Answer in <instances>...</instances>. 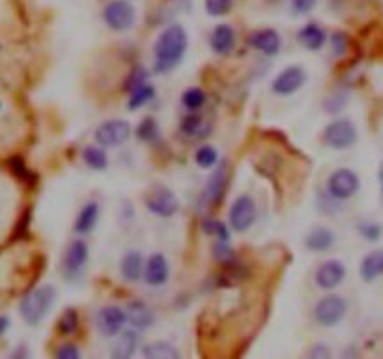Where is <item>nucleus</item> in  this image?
<instances>
[{"instance_id":"39448f33","label":"nucleus","mask_w":383,"mask_h":359,"mask_svg":"<svg viewBox=\"0 0 383 359\" xmlns=\"http://www.w3.org/2000/svg\"><path fill=\"white\" fill-rule=\"evenodd\" d=\"M324 140L329 148L346 150L357 142V130L350 120L339 118L325 128Z\"/></svg>"},{"instance_id":"2f4dec72","label":"nucleus","mask_w":383,"mask_h":359,"mask_svg":"<svg viewBox=\"0 0 383 359\" xmlns=\"http://www.w3.org/2000/svg\"><path fill=\"white\" fill-rule=\"evenodd\" d=\"M359 232L363 236L364 239H369V241H378L382 238V227L376 223H361L359 224Z\"/></svg>"},{"instance_id":"1a4fd4ad","label":"nucleus","mask_w":383,"mask_h":359,"mask_svg":"<svg viewBox=\"0 0 383 359\" xmlns=\"http://www.w3.org/2000/svg\"><path fill=\"white\" fill-rule=\"evenodd\" d=\"M305 80H307V73L301 66H288L275 77L271 90L277 95H290L298 92L305 85Z\"/></svg>"},{"instance_id":"f03ea898","label":"nucleus","mask_w":383,"mask_h":359,"mask_svg":"<svg viewBox=\"0 0 383 359\" xmlns=\"http://www.w3.org/2000/svg\"><path fill=\"white\" fill-rule=\"evenodd\" d=\"M56 292L51 284H43V286H38L32 292L21 299L19 311L21 316L25 320L26 324L38 326L41 320L47 316V313L51 311L53 303H55Z\"/></svg>"},{"instance_id":"7c9ffc66","label":"nucleus","mask_w":383,"mask_h":359,"mask_svg":"<svg viewBox=\"0 0 383 359\" xmlns=\"http://www.w3.org/2000/svg\"><path fill=\"white\" fill-rule=\"evenodd\" d=\"M204 6L211 17H223V15L230 14L234 0H204Z\"/></svg>"},{"instance_id":"393cba45","label":"nucleus","mask_w":383,"mask_h":359,"mask_svg":"<svg viewBox=\"0 0 383 359\" xmlns=\"http://www.w3.org/2000/svg\"><path fill=\"white\" fill-rule=\"evenodd\" d=\"M142 355L145 358H152V359H178L179 352L176 346H172L170 343H163V340H157V343L146 344L142 348Z\"/></svg>"},{"instance_id":"4c0bfd02","label":"nucleus","mask_w":383,"mask_h":359,"mask_svg":"<svg viewBox=\"0 0 383 359\" xmlns=\"http://www.w3.org/2000/svg\"><path fill=\"white\" fill-rule=\"evenodd\" d=\"M346 41H348V38L344 34H335L333 36V47H335V55L340 56L346 53Z\"/></svg>"},{"instance_id":"20e7f679","label":"nucleus","mask_w":383,"mask_h":359,"mask_svg":"<svg viewBox=\"0 0 383 359\" xmlns=\"http://www.w3.org/2000/svg\"><path fill=\"white\" fill-rule=\"evenodd\" d=\"M135 8L127 0H110L109 4L105 6L103 21L107 26L116 32H125L135 25Z\"/></svg>"},{"instance_id":"b1692460","label":"nucleus","mask_w":383,"mask_h":359,"mask_svg":"<svg viewBox=\"0 0 383 359\" xmlns=\"http://www.w3.org/2000/svg\"><path fill=\"white\" fill-rule=\"evenodd\" d=\"M137 344H139V335L135 333V331H124V333L120 335L115 348H112V358H131L135 354V350H137Z\"/></svg>"},{"instance_id":"9d476101","label":"nucleus","mask_w":383,"mask_h":359,"mask_svg":"<svg viewBox=\"0 0 383 359\" xmlns=\"http://www.w3.org/2000/svg\"><path fill=\"white\" fill-rule=\"evenodd\" d=\"M95 322H98L100 333H103L105 337H116L118 333H122V329L127 322V313L116 307V305H109V307H103L98 313Z\"/></svg>"},{"instance_id":"f8f14e48","label":"nucleus","mask_w":383,"mask_h":359,"mask_svg":"<svg viewBox=\"0 0 383 359\" xmlns=\"http://www.w3.org/2000/svg\"><path fill=\"white\" fill-rule=\"evenodd\" d=\"M344 277H346V266L340 260H327L316 269L314 281H316L320 288L333 290L342 283Z\"/></svg>"},{"instance_id":"a878e982","label":"nucleus","mask_w":383,"mask_h":359,"mask_svg":"<svg viewBox=\"0 0 383 359\" xmlns=\"http://www.w3.org/2000/svg\"><path fill=\"white\" fill-rule=\"evenodd\" d=\"M155 90L154 86L148 85V83H142V85L135 86L131 90V98H130V105H127V109L130 110H137L140 107H145L152 98H154Z\"/></svg>"},{"instance_id":"a211bd4d","label":"nucleus","mask_w":383,"mask_h":359,"mask_svg":"<svg viewBox=\"0 0 383 359\" xmlns=\"http://www.w3.org/2000/svg\"><path fill=\"white\" fill-rule=\"evenodd\" d=\"M120 271L127 283H137L145 275V264H142V256L139 251H130L125 254L120 264Z\"/></svg>"},{"instance_id":"79ce46f5","label":"nucleus","mask_w":383,"mask_h":359,"mask_svg":"<svg viewBox=\"0 0 383 359\" xmlns=\"http://www.w3.org/2000/svg\"><path fill=\"white\" fill-rule=\"evenodd\" d=\"M0 107H2V105H0Z\"/></svg>"},{"instance_id":"473e14b6","label":"nucleus","mask_w":383,"mask_h":359,"mask_svg":"<svg viewBox=\"0 0 383 359\" xmlns=\"http://www.w3.org/2000/svg\"><path fill=\"white\" fill-rule=\"evenodd\" d=\"M204 230L208 232V234L219 236V239L223 241V244L229 241V230H226V227H224L223 223H219V221H206Z\"/></svg>"},{"instance_id":"9b49d317","label":"nucleus","mask_w":383,"mask_h":359,"mask_svg":"<svg viewBox=\"0 0 383 359\" xmlns=\"http://www.w3.org/2000/svg\"><path fill=\"white\" fill-rule=\"evenodd\" d=\"M146 206L152 214L159 215V217H172L178 214L179 200L176 194L169 189H157L146 197Z\"/></svg>"},{"instance_id":"f257e3e1","label":"nucleus","mask_w":383,"mask_h":359,"mask_svg":"<svg viewBox=\"0 0 383 359\" xmlns=\"http://www.w3.org/2000/svg\"><path fill=\"white\" fill-rule=\"evenodd\" d=\"M187 51V32L184 26L170 25L163 30L155 43V71L167 73L174 70Z\"/></svg>"},{"instance_id":"6ab92c4d","label":"nucleus","mask_w":383,"mask_h":359,"mask_svg":"<svg viewBox=\"0 0 383 359\" xmlns=\"http://www.w3.org/2000/svg\"><path fill=\"white\" fill-rule=\"evenodd\" d=\"M299 41L303 43L305 49L320 51L325 45V41H327V34H325V30L320 25L309 23V25H305L303 28L299 30Z\"/></svg>"},{"instance_id":"7ed1b4c3","label":"nucleus","mask_w":383,"mask_h":359,"mask_svg":"<svg viewBox=\"0 0 383 359\" xmlns=\"http://www.w3.org/2000/svg\"><path fill=\"white\" fill-rule=\"evenodd\" d=\"M346 311H348V303H346V299L342 296H325L314 307V318L320 326L333 328V326L342 322V318L346 316Z\"/></svg>"},{"instance_id":"c85d7f7f","label":"nucleus","mask_w":383,"mask_h":359,"mask_svg":"<svg viewBox=\"0 0 383 359\" xmlns=\"http://www.w3.org/2000/svg\"><path fill=\"white\" fill-rule=\"evenodd\" d=\"M182 103H184L185 109H189V110L202 109L206 103L204 90L196 88V86H194V88L185 90L184 95H182Z\"/></svg>"},{"instance_id":"412c9836","label":"nucleus","mask_w":383,"mask_h":359,"mask_svg":"<svg viewBox=\"0 0 383 359\" xmlns=\"http://www.w3.org/2000/svg\"><path fill=\"white\" fill-rule=\"evenodd\" d=\"M383 275V251H372L361 262V277L367 283H372Z\"/></svg>"},{"instance_id":"bb28decb","label":"nucleus","mask_w":383,"mask_h":359,"mask_svg":"<svg viewBox=\"0 0 383 359\" xmlns=\"http://www.w3.org/2000/svg\"><path fill=\"white\" fill-rule=\"evenodd\" d=\"M83 160H85V163L88 165L90 169L94 170H103L107 169V165H109L107 154H105L103 148H100V146H86V148L83 150Z\"/></svg>"},{"instance_id":"5701e85b","label":"nucleus","mask_w":383,"mask_h":359,"mask_svg":"<svg viewBox=\"0 0 383 359\" xmlns=\"http://www.w3.org/2000/svg\"><path fill=\"white\" fill-rule=\"evenodd\" d=\"M224 187H226V167H219L215 170L214 176L209 178L208 185H206V199L209 204H217L224 194Z\"/></svg>"},{"instance_id":"6e6552de","label":"nucleus","mask_w":383,"mask_h":359,"mask_svg":"<svg viewBox=\"0 0 383 359\" xmlns=\"http://www.w3.org/2000/svg\"><path fill=\"white\" fill-rule=\"evenodd\" d=\"M254 219H256V204L254 200L251 199L249 194H241L234 200V204L230 208L229 221L230 227L236 230V232H245L253 227Z\"/></svg>"},{"instance_id":"dca6fc26","label":"nucleus","mask_w":383,"mask_h":359,"mask_svg":"<svg viewBox=\"0 0 383 359\" xmlns=\"http://www.w3.org/2000/svg\"><path fill=\"white\" fill-rule=\"evenodd\" d=\"M209 45L217 55H229L236 47V32L230 25H217L209 36Z\"/></svg>"},{"instance_id":"58836bf2","label":"nucleus","mask_w":383,"mask_h":359,"mask_svg":"<svg viewBox=\"0 0 383 359\" xmlns=\"http://www.w3.org/2000/svg\"><path fill=\"white\" fill-rule=\"evenodd\" d=\"M310 355H313V358H329L331 352H329V348H325V346H316V348H313Z\"/></svg>"},{"instance_id":"ea45409f","label":"nucleus","mask_w":383,"mask_h":359,"mask_svg":"<svg viewBox=\"0 0 383 359\" xmlns=\"http://www.w3.org/2000/svg\"><path fill=\"white\" fill-rule=\"evenodd\" d=\"M8 328H10V318L4 316V314H0V337L8 331Z\"/></svg>"},{"instance_id":"f704fd0d","label":"nucleus","mask_w":383,"mask_h":359,"mask_svg":"<svg viewBox=\"0 0 383 359\" xmlns=\"http://www.w3.org/2000/svg\"><path fill=\"white\" fill-rule=\"evenodd\" d=\"M202 130V118L200 116H187V118L182 122V131L187 135H196Z\"/></svg>"},{"instance_id":"4468645a","label":"nucleus","mask_w":383,"mask_h":359,"mask_svg":"<svg viewBox=\"0 0 383 359\" xmlns=\"http://www.w3.org/2000/svg\"><path fill=\"white\" fill-rule=\"evenodd\" d=\"M249 45L266 56H275L280 51V36L273 28L256 30L249 36Z\"/></svg>"},{"instance_id":"ddd939ff","label":"nucleus","mask_w":383,"mask_h":359,"mask_svg":"<svg viewBox=\"0 0 383 359\" xmlns=\"http://www.w3.org/2000/svg\"><path fill=\"white\" fill-rule=\"evenodd\" d=\"M86 260H88V245L83 239H75L73 244L68 247L64 256V274L68 277H75L83 271Z\"/></svg>"},{"instance_id":"423d86ee","label":"nucleus","mask_w":383,"mask_h":359,"mask_svg":"<svg viewBox=\"0 0 383 359\" xmlns=\"http://www.w3.org/2000/svg\"><path fill=\"white\" fill-rule=\"evenodd\" d=\"M133 133L130 122L125 120H107L95 130V140L103 148H112V146L124 145Z\"/></svg>"},{"instance_id":"aec40b11","label":"nucleus","mask_w":383,"mask_h":359,"mask_svg":"<svg viewBox=\"0 0 383 359\" xmlns=\"http://www.w3.org/2000/svg\"><path fill=\"white\" fill-rule=\"evenodd\" d=\"M98 217H100V206H98V202L85 204L79 212V215H77V221H75V232L77 234H88V232H92V229L98 223Z\"/></svg>"},{"instance_id":"f3484780","label":"nucleus","mask_w":383,"mask_h":359,"mask_svg":"<svg viewBox=\"0 0 383 359\" xmlns=\"http://www.w3.org/2000/svg\"><path fill=\"white\" fill-rule=\"evenodd\" d=\"M125 313H127V322H130L135 329H139V331L148 329L149 326L155 322L154 311L149 309L146 303H142V301H131V303L127 305V311H125Z\"/></svg>"},{"instance_id":"c9c22d12","label":"nucleus","mask_w":383,"mask_h":359,"mask_svg":"<svg viewBox=\"0 0 383 359\" xmlns=\"http://www.w3.org/2000/svg\"><path fill=\"white\" fill-rule=\"evenodd\" d=\"M56 358L60 359H79L80 358V352L79 348L75 346V344L68 343V344H62L58 350H56Z\"/></svg>"},{"instance_id":"e433bc0d","label":"nucleus","mask_w":383,"mask_h":359,"mask_svg":"<svg viewBox=\"0 0 383 359\" xmlns=\"http://www.w3.org/2000/svg\"><path fill=\"white\" fill-rule=\"evenodd\" d=\"M137 133H139V137L142 140H149L157 133V125H155L154 120H145V122L140 124L139 130H137Z\"/></svg>"},{"instance_id":"0eeeda50","label":"nucleus","mask_w":383,"mask_h":359,"mask_svg":"<svg viewBox=\"0 0 383 359\" xmlns=\"http://www.w3.org/2000/svg\"><path fill=\"white\" fill-rule=\"evenodd\" d=\"M361 187L359 176L350 169H337L327 180L329 194L337 200L352 199Z\"/></svg>"},{"instance_id":"a19ab883","label":"nucleus","mask_w":383,"mask_h":359,"mask_svg":"<svg viewBox=\"0 0 383 359\" xmlns=\"http://www.w3.org/2000/svg\"><path fill=\"white\" fill-rule=\"evenodd\" d=\"M379 184H382V193H383V165L382 169H379Z\"/></svg>"},{"instance_id":"c756f323","label":"nucleus","mask_w":383,"mask_h":359,"mask_svg":"<svg viewBox=\"0 0 383 359\" xmlns=\"http://www.w3.org/2000/svg\"><path fill=\"white\" fill-rule=\"evenodd\" d=\"M77 326H79V316L73 309L64 311V314L60 316L58 320V331L62 335H71L77 331Z\"/></svg>"},{"instance_id":"4be33fe9","label":"nucleus","mask_w":383,"mask_h":359,"mask_svg":"<svg viewBox=\"0 0 383 359\" xmlns=\"http://www.w3.org/2000/svg\"><path fill=\"white\" fill-rule=\"evenodd\" d=\"M305 245L314 253H325L335 245V234L329 229H314L305 239Z\"/></svg>"},{"instance_id":"2eb2a0df","label":"nucleus","mask_w":383,"mask_h":359,"mask_svg":"<svg viewBox=\"0 0 383 359\" xmlns=\"http://www.w3.org/2000/svg\"><path fill=\"white\" fill-rule=\"evenodd\" d=\"M170 268L167 256L161 253L152 254L145 266V279L149 286H163L169 281Z\"/></svg>"},{"instance_id":"72a5a7b5","label":"nucleus","mask_w":383,"mask_h":359,"mask_svg":"<svg viewBox=\"0 0 383 359\" xmlns=\"http://www.w3.org/2000/svg\"><path fill=\"white\" fill-rule=\"evenodd\" d=\"M316 2L318 0H290V4H292V10L294 14L298 15H307L316 8Z\"/></svg>"},{"instance_id":"cd10ccee","label":"nucleus","mask_w":383,"mask_h":359,"mask_svg":"<svg viewBox=\"0 0 383 359\" xmlns=\"http://www.w3.org/2000/svg\"><path fill=\"white\" fill-rule=\"evenodd\" d=\"M194 161H196L200 169H211V167H215V163L219 161V154H217V150H215L214 146H200V148L196 150V154H194Z\"/></svg>"}]
</instances>
